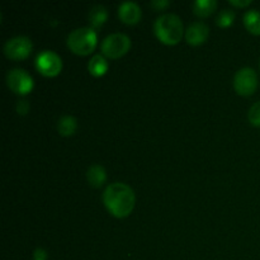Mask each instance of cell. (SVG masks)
Segmentation results:
<instances>
[{"label":"cell","mask_w":260,"mask_h":260,"mask_svg":"<svg viewBox=\"0 0 260 260\" xmlns=\"http://www.w3.org/2000/svg\"><path fill=\"white\" fill-rule=\"evenodd\" d=\"M103 203L111 215L117 218H124L134 211L136 197L129 185L117 182L104 189Z\"/></svg>","instance_id":"cell-1"},{"label":"cell","mask_w":260,"mask_h":260,"mask_svg":"<svg viewBox=\"0 0 260 260\" xmlns=\"http://www.w3.org/2000/svg\"><path fill=\"white\" fill-rule=\"evenodd\" d=\"M154 33L160 42L169 46L177 45L184 33L182 19L172 13L160 15L154 23Z\"/></svg>","instance_id":"cell-2"},{"label":"cell","mask_w":260,"mask_h":260,"mask_svg":"<svg viewBox=\"0 0 260 260\" xmlns=\"http://www.w3.org/2000/svg\"><path fill=\"white\" fill-rule=\"evenodd\" d=\"M98 41L96 32L90 27H81L74 29L68 36V47L74 53L80 56L89 55L94 51Z\"/></svg>","instance_id":"cell-3"},{"label":"cell","mask_w":260,"mask_h":260,"mask_svg":"<svg viewBox=\"0 0 260 260\" xmlns=\"http://www.w3.org/2000/svg\"><path fill=\"white\" fill-rule=\"evenodd\" d=\"M129 47H131V40L128 36L123 33H112L104 38L101 50L106 57L117 60L126 55Z\"/></svg>","instance_id":"cell-4"},{"label":"cell","mask_w":260,"mask_h":260,"mask_svg":"<svg viewBox=\"0 0 260 260\" xmlns=\"http://www.w3.org/2000/svg\"><path fill=\"white\" fill-rule=\"evenodd\" d=\"M234 88L236 93L249 96L255 93L258 88V75L251 68H243L234 76Z\"/></svg>","instance_id":"cell-5"},{"label":"cell","mask_w":260,"mask_h":260,"mask_svg":"<svg viewBox=\"0 0 260 260\" xmlns=\"http://www.w3.org/2000/svg\"><path fill=\"white\" fill-rule=\"evenodd\" d=\"M36 68L42 75L47 76V78H53L62 70V61L57 53L50 50H45L38 53L37 58H36Z\"/></svg>","instance_id":"cell-6"},{"label":"cell","mask_w":260,"mask_h":260,"mask_svg":"<svg viewBox=\"0 0 260 260\" xmlns=\"http://www.w3.org/2000/svg\"><path fill=\"white\" fill-rule=\"evenodd\" d=\"M32 51V41L25 36H17L4 45V55L10 60H24Z\"/></svg>","instance_id":"cell-7"},{"label":"cell","mask_w":260,"mask_h":260,"mask_svg":"<svg viewBox=\"0 0 260 260\" xmlns=\"http://www.w3.org/2000/svg\"><path fill=\"white\" fill-rule=\"evenodd\" d=\"M7 85L14 93L25 95L33 89V79L23 69H13L7 74Z\"/></svg>","instance_id":"cell-8"},{"label":"cell","mask_w":260,"mask_h":260,"mask_svg":"<svg viewBox=\"0 0 260 260\" xmlns=\"http://www.w3.org/2000/svg\"><path fill=\"white\" fill-rule=\"evenodd\" d=\"M210 29L202 22L192 23L185 30V41L192 46H200L207 41Z\"/></svg>","instance_id":"cell-9"},{"label":"cell","mask_w":260,"mask_h":260,"mask_svg":"<svg viewBox=\"0 0 260 260\" xmlns=\"http://www.w3.org/2000/svg\"><path fill=\"white\" fill-rule=\"evenodd\" d=\"M119 19L126 24H136L141 19V9L134 2H124L118 7Z\"/></svg>","instance_id":"cell-10"},{"label":"cell","mask_w":260,"mask_h":260,"mask_svg":"<svg viewBox=\"0 0 260 260\" xmlns=\"http://www.w3.org/2000/svg\"><path fill=\"white\" fill-rule=\"evenodd\" d=\"M86 179H88V183L91 187L101 188L107 180L106 169L103 167H101V165H93V167H90L88 169Z\"/></svg>","instance_id":"cell-11"},{"label":"cell","mask_w":260,"mask_h":260,"mask_svg":"<svg viewBox=\"0 0 260 260\" xmlns=\"http://www.w3.org/2000/svg\"><path fill=\"white\" fill-rule=\"evenodd\" d=\"M217 8V3L215 0H197L193 3L192 9L197 17L206 18L210 17Z\"/></svg>","instance_id":"cell-12"},{"label":"cell","mask_w":260,"mask_h":260,"mask_svg":"<svg viewBox=\"0 0 260 260\" xmlns=\"http://www.w3.org/2000/svg\"><path fill=\"white\" fill-rule=\"evenodd\" d=\"M88 70L95 78L103 76L108 71V62H107L106 57L102 55L93 56L88 63Z\"/></svg>","instance_id":"cell-13"},{"label":"cell","mask_w":260,"mask_h":260,"mask_svg":"<svg viewBox=\"0 0 260 260\" xmlns=\"http://www.w3.org/2000/svg\"><path fill=\"white\" fill-rule=\"evenodd\" d=\"M244 25L253 35H260V12L259 10H248L244 14Z\"/></svg>","instance_id":"cell-14"},{"label":"cell","mask_w":260,"mask_h":260,"mask_svg":"<svg viewBox=\"0 0 260 260\" xmlns=\"http://www.w3.org/2000/svg\"><path fill=\"white\" fill-rule=\"evenodd\" d=\"M78 128V121L73 116H63L58 119L57 129L61 136H71L76 132Z\"/></svg>","instance_id":"cell-15"},{"label":"cell","mask_w":260,"mask_h":260,"mask_svg":"<svg viewBox=\"0 0 260 260\" xmlns=\"http://www.w3.org/2000/svg\"><path fill=\"white\" fill-rule=\"evenodd\" d=\"M107 19H108V12L103 5H95V7L91 8L90 13H89V20H90L93 27H102Z\"/></svg>","instance_id":"cell-16"},{"label":"cell","mask_w":260,"mask_h":260,"mask_svg":"<svg viewBox=\"0 0 260 260\" xmlns=\"http://www.w3.org/2000/svg\"><path fill=\"white\" fill-rule=\"evenodd\" d=\"M234 19H235V13L233 12L231 9H223L218 13L217 18H216V22L220 27L226 28V27H230L231 24L234 23Z\"/></svg>","instance_id":"cell-17"},{"label":"cell","mask_w":260,"mask_h":260,"mask_svg":"<svg viewBox=\"0 0 260 260\" xmlns=\"http://www.w3.org/2000/svg\"><path fill=\"white\" fill-rule=\"evenodd\" d=\"M248 118L253 126L260 127V102H256L250 107L248 112Z\"/></svg>","instance_id":"cell-18"},{"label":"cell","mask_w":260,"mask_h":260,"mask_svg":"<svg viewBox=\"0 0 260 260\" xmlns=\"http://www.w3.org/2000/svg\"><path fill=\"white\" fill-rule=\"evenodd\" d=\"M28 109H29V104L27 101H18L17 103V112L19 114H27Z\"/></svg>","instance_id":"cell-19"},{"label":"cell","mask_w":260,"mask_h":260,"mask_svg":"<svg viewBox=\"0 0 260 260\" xmlns=\"http://www.w3.org/2000/svg\"><path fill=\"white\" fill-rule=\"evenodd\" d=\"M169 4H170V3L168 2V0H154V2H151V5L156 10L164 9V8L169 7Z\"/></svg>","instance_id":"cell-20"},{"label":"cell","mask_w":260,"mask_h":260,"mask_svg":"<svg viewBox=\"0 0 260 260\" xmlns=\"http://www.w3.org/2000/svg\"><path fill=\"white\" fill-rule=\"evenodd\" d=\"M230 4L236 8H245L251 4V0H230Z\"/></svg>","instance_id":"cell-21"},{"label":"cell","mask_w":260,"mask_h":260,"mask_svg":"<svg viewBox=\"0 0 260 260\" xmlns=\"http://www.w3.org/2000/svg\"><path fill=\"white\" fill-rule=\"evenodd\" d=\"M46 258H47V254L43 249H37L35 251V259L33 260H47Z\"/></svg>","instance_id":"cell-22"}]
</instances>
